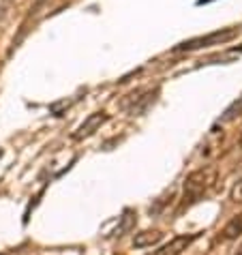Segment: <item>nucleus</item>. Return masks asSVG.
I'll return each mask as SVG.
<instances>
[{
    "label": "nucleus",
    "instance_id": "1",
    "mask_svg": "<svg viewBox=\"0 0 242 255\" xmlns=\"http://www.w3.org/2000/svg\"><path fill=\"white\" fill-rule=\"evenodd\" d=\"M217 182V167L206 165L195 169L193 174L187 176L184 180V191H182V206H193L199 200L208 195V191L215 187Z\"/></svg>",
    "mask_w": 242,
    "mask_h": 255
},
{
    "label": "nucleus",
    "instance_id": "2",
    "mask_svg": "<svg viewBox=\"0 0 242 255\" xmlns=\"http://www.w3.org/2000/svg\"><path fill=\"white\" fill-rule=\"evenodd\" d=\"M236 37H238V28H221V30H217V32L202 34V37L182 41L180 45H176V49H178V52H195V49H208V47H215V45H225V43H230V41L236 39Z\"/></svg>",
    "mask_w": 242,
    "mask_h": 255
},
{
    "label": "nucleus",
    "instance_id": "3",
    "mask_svg": "<svg viewBox=\"0 0 242 255\" xmlns=\"http://www.w3.org/2000/svg\"><path fill=\"white\" fill-rule=\"evenodd\" d=\"M156 93H159V90H137V93L129 95V97H126L124 101H122V110L129 112L131 116L144 114V112L154 103Z\"/></svg>",
    "mask_w": 242,
    "mask_h": 255
},
{
    "label": "nucleus",
    "instance_id": "4",
    "mask_svg": "<svg viewBox=\"0 0 242 255\" xmlns=\"http://www.w3.org/2000/svg\"><path fill=\"white\" fill-rule=\"evenodd\" d=\"M108 120H110L108 112H95V114H90L73 133H71V137H73L75 141H82V139H86L90 135H95V133L101 129V127L108 123Z\"/></svg>",
    "mask_w": 242,
    "mask_h": 255
},
{
    "label": "nucleus",
    "instance_id": "5",
    "mask_svg": "<svg viewBox=\"0 0 242 255\" xmlns=\"http://www.w3.org/2000/svg\"><path fill=\"white\" fill-rule=\"evenodd\" d=\"M199 234H184V236L172 238L167 245H163L159 251H154L152 255H182V251H187V247L193 243Z\"/></svg>",
    "mask_w": 242,
    "mask_h": 255
},
{
    "label": "nucleus",
    "instance_id": "6",
    "mask_svg": "<svg viewBox=\"0 0 242 255\" xmlns=\"http://www.w3.org/2000/svg\"><path fill=\"white\" fill-rule=\"evenodd\" d=\"M161 240H163V232H161V230H148V232H139V234H135L133 245L137 247V249H146V247H154V245H159Z\"/></svg>",
    "mask_w": 242,
    "mask_h": 255
},
{
    "label": "nucleus",
    "instance_id": "7",
    "mask_svg": "<svg viewBox=\"0 0 242 255\" xmlns=\"http://www.w3.org/2000/svg\"><path fill=\"white\" fill-rule=\"evenodd\" d=\"M221 234H223V240H236L242 234V212H240V215H236V217H232L230 223L225 225Z\"/></svg>",
    "mask_w": 242,
    "mask_h": 255
},
{
    "label": "nucleus",
    "instance_id": "8",
    "mask_svg": "<svg viewBox=\"0 0 242 255\" xmlns=\"http://www.w3.org/2000/svg\"><path fill=\"white\" fill-rule=\"evenodd\" d=\"M240 114H242V97H238L236 101H234V103L230 105V108H227V110L223 112V116L219 118V123H221V125L232 123V120H236Z\"/></svg>",
    "mask_w": 242,
    "mask_h": 255
},
{
    "label": "nucleus",
    "instance_id": "9",
    "mask_svg": "<svg viewBox=\"0 0 242 255\" xmlns=\"http://www.w3.org/2000/svg\"><path fill=\"white\" fill-rule=\"evenodd\" d=\"M73 103H75V99H62V101H56V103L49 105V112H52L54 116H62Z\"/></svg>",
    "mask_w": 242,
    "mask_h": 255
},
{
    "label": "nucleus",
    "instance_id": "10",
    "mask_svg": "<svg viewBox=\"0 0 242 255\" xmlns=\"http://www.w3.org/2000/svg\"><path fill=\"white\" fill-rule=\"evenodd\" d=\"M230 195H232L234 202H242V178L232 187V193H230Z\"/></svg>",
    "mask_w": 242,
    "mask_h": 255
},
{
    "label": "nucleus",
    "instance_id": "11",
    "mask_svg": "<svg viewBox=\"0 0 242 255\" xmlns=\"http://www.w3.org/2000/svg\"><path fill=\"white\" fill-rule=\"evenodd\" d=\"M13 4H15V0H0V15H4L6 11H11Z\"/></svg>",
    "mask_w": 242,
    "mask_h": 255
},
{
    "label": "nucleus",
    "instance_id": "12",
    "mask_svg": "<svg viewBox=\"0 0 242 255\" xmlns=\"http://www.w3.org/2000/svg\"><path fill=\"white\" fill-rule=\"evenodd\" d=\"M234 255H242V243H240V247H238V251L234 253Z\"/></svg>",
    "mask_w": 242,
    "mask_h": 255
},
{
    "label": "nucleus",
    "instance_id": "13",
    "mask_svg": "<svg viewBox=\"0 0 242 255\" xmlns=\"http://www.w3.org/2000/svg\"><path fill=\"white\" fill-rule=\"evenodd\" d=\"M2 154H4V150H2V148H0V159H2Z\"/></svg>",
    "mask_w": 242,
    "mask_h": 255
}]
</instances>
